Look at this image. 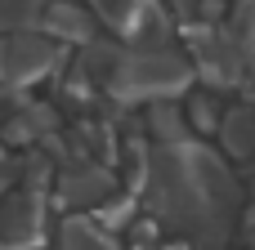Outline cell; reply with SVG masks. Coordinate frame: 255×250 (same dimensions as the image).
<instances>
[{"label": "cell", "mask_w": 255, "mask_h": 250, "mask_svg": "<svg viewBox=\"0 0 255 250\" xmlns=\"http://www.w3.org/2000/svg\"><path fill=\"white\" fill-rule=\"evenodd\" d=\"M58 192L72 201V206H99L112 197V174L94 161H81V166H67L58 174Z\"/></svg>", "instance_id": "obj_6"}, {"label": "cell", "mask_w": 255, "mask_h": 250, "mask_svg": "<svg viewBox=\"0 0 255 250\" xmlns=\"http://www.w3.org/2000/svg\"><path fill=\"white\" fill-rule=\"evenodd\" d=\"M54 67H58V40H49L45 31H4V40H0V81L4 85H31Z\"/></svg>", "instance_id": "obj_3"}, {"label": "cell", "mask_w": 255, "mask_h": 250, "mask_svg": "<svg viewBox=\"0 0 255 250\" xmlns=\"http://www.w3.org/2000/svg\"><path fill=\"white\" fill-rule=\"evenodd\" d=\"M220 143H224V152L238 157V161H251L255 157V107L251 103L229 107V112L220 116Z\"/></svg>", "instance_id": "obj_7"}, {"label": "cell", "mask_w": 255, "mask_h": 250, "mask_svg": "<svg viewBox=\"0 0 255 250\" xmlns=\"http://www.w3.org/2000/svg\"><path fill=\"white\" fill-rule=\"evenodd\" d=\"M197 58H202V72H206L215 85H233V81L242 76V40H238V36L206 31L202 45H197Z\"/></svg>", "instance_id": "obj_5"}, {"label": "cell", "mask_w": 255, "mask_h": 250, "mask_svg": "<svg viewBox=\"0 0 255 250\" xmlns=\"http://www.w3.org/2000/svg\"><path fill=\"white\" fill-rule=\"evenodd\" d=\"M94 9L112 31H126V36L139 31L143 18H148V0H94Z\"/></svg>", "instance_id": "obj_10"}, {"label": "cell", "mask_w": 255, "mask_h": 250, "mask_svg": "<svg viewBox=\"0 0 255 250\" xmlns=\"http://www.w3.org/2000/svg\"><path fill=\"white\" fill-rule=\"evenodd\" d=\"M188 81H193V67L175 49H126V54H112V67L103 76V85L121 103H143V98L161 103V98H175L179 89H188Z\"/></svg>", "instance_id": "obj_2"}, {"label": "cell", "mask_w": 255, "mask_h": 250, "mask_svg": "<svg viewBox=\"0 0 255 250\" xmlns=\"http://www.w3.org/2000/svg\"><path fill=\"white\" fill-rule=\"evenodd\" d=\"M40 27H45L49 40H90V22H85V13L72 9V4H63V0H54V4L40 13Z\"/></svg>", "instance_id": "obj_9"}, {"label": "cell", "mask_w": 255, "mask_h": 250, "mask_svg": "<svg viewBox=\"0 0 255 250\" xmlns=\"http://www.w3.org/2000/svg\"><path fill=\"white\" fill-rule=\"evenodd\" d=\"M58 250H121V246H117L112 228H103L99 219L76 215V219L58 224Z\"/></svg>", "instance_id": "obj_8"}, {"label": "cell", "mask_w": 255, "mask_h": 250, "mask_svg": "<svg viewBox=\"0 0 255 250\" xmlns=\"http://www.w3.org/2000/svg\"><path fill=\"white\" fill-rule=\"evenodd\" d=\"M251 246H255V228H251Z\"/></svg>", "instance_id": "obj_12"}, {"label": "cell", "mask_w": 255, "mask_h": 250, "mask_svg": "<svg viewBox=\"0 0 255 250\" xmlns=\"http://www.w3.org/2000/svg\"><path fill=\"white\" fill-rule=\"evenodd\" d=\"M54 0H0V31H27Z\"/></svg>", "instance_id": "obj_11"}, {"label": "cell", "mask_w": 255, "mask_h": 250, "mask_svg": "<svg viewBox=\"0 0 255 250\" xmlns=\"http://www.w3.org/2000/svg\"><path fill=\"white\" fill-rule=\"evenodd\" d=\"M143 192L161 224L188 233L202 246H224L238 215V183L215 152L188 139L161 143L157 152H148Z\"/></svg>", "instance_id": "obj_1"}, {"label": "cell", "mask_w": 255, "mask_h": 250, "mask_svg": "<svg viewBox=\"0 0 255 250\" xmlns=\"http://www.w3.org/2000/svg\"><path fill=\"white\" fill-rule=\"evenodd\" d=\"M45 201L40 192H9L0 201V250H40Z\"/></svg>", "instance_id": "obj_4"}]
</instances>
